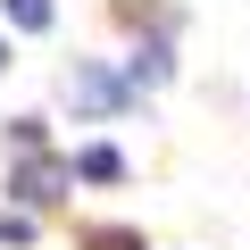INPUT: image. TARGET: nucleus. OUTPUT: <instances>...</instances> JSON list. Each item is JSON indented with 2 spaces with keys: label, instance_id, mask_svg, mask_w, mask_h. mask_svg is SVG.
<instances>
[{
  "label": "nucleus",
  "instance_id": "f257e3e1",
  "mask_svg": "<svg viewBox=\"0 0 250 250\" xmlns=\"http://www.w3.org/2000/svg\"><path fill=\"white\" fill-rule=\"evenodd\" d=\"M67 184H75V159H50V150H25V167L9 175V192H17L25 208H50V200H67Z\"/></svg>",
  "mask_w": 250,
  "mask_h": 250
},
{
  "label": "nucleus",
  "instance_id": "f03ea898",
  "mask_svg": "<svg viewBox=\"0 0 250 250\" xmlns=\"http://www.w3.org/2000/svg\"><path fill=\"white\" fill-rule=\"evenodd\" d=\"M67 100H75L83 117H117L125 100H134V83H117L108 67H92V59H75V67H67Z\"/></svg>",
  "mask_w": 250,
  "mask_h": 250
},
{
  "label": "nucleus",
  "instance_id": "7ed1b4c3",
  "mask_svg": "<svg viewBox=\"0 0 250 250\" xmlns=\"http://www.w3.org/2000/svg\"><path fill=\"white\" fill-rule=\"evenodd\" d=\"M167 67H175V59H167V42L150 34V42L134 50V67H125V83H134V92H150V83H167Z\"/></svg>",
  "mask_w": 250,
  "mask_h": 250
},
{
  "label": "nucleus",
  "instance_id": "20e7f679",
  "mask_svg": "<svg viewBox=\"0 0 250 250\" xmlns=\"http://www.w3.org/2000/svg\"><path fill=\"white\" fill-rule=\"evenodd\" d=\"M75 175H92V184H117V175H125V159H117L108 142H92V150H75Z\"/></svg>",
  "mask_w": 250,
  "mask_h": 250
},
{
  "label": "nucleus",
  "instance_id": "39448f33",
  "mask_svg": "<svg viewBox=\"0 0 250 250\" xmlns=\"http://www.w3.org/2000/svg\"><path fill=\"white\" fill-rule=\"evenodd\" d=\"M0 9H9V25H25V34L50 25V0H0Z\"/></svg>",
  "mask_w": 250,
  "mask_h": 250
},
{
  "label": "nucleus",
  "instance_id": "423d86ee",
  "mask_svg": "<svg viewBox=\"0 0 250 250\" xmlns=\"http://www.w3.org/2000/svg\"><path fill=\"white\" fill-rule=\"evenodd\" d=\"M83 250H142V233H125V225H100V233H83Z\"/></svg>",
  "mask_w": 250,
  "mask_h": 250
},
{
  "label": "nucleus",
  "instance_id": "0eeeda50",
  "mask_svg": "<svg viewBox=\"0 0 250 250\" xmlns=\"http://www.w3.org/2000/svg\"><path fill=\"white\" fill-rule=\"evenodd\" d=\"M0 67H9V50H0Z\"/></svg>",
  "mask_w": 250,
  "mask_h": 250
}]
</instances>
